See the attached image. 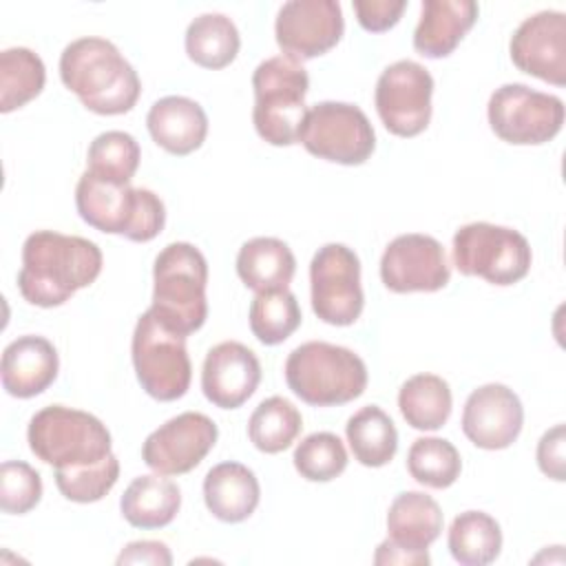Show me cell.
I'll return each instance as SVG.
<instances>
[{
  "mask_svg": "<svg viewBox=\"0 0 566 566\" xmlns=\"http://www.w3.org/2000/svg\"><path fill=\"white\" fill-rule=\"evenodd\" d=\"M62 84L97 115L128 113L142 93V82L119 49L104 38L86 35L64 46L60 55Z\"/></svg>",
  "mask_w": 566,
  "mask_h": 566,
  "instance_id": "cell-2",
  "label": "cell"
},
{
  "mask_svg": "<svg viewBox=\"0 0 566 566\" xmlns=\"http://www.w3.org/2000/svg\"><path fill=\"white\" fill-rule=\"evenodd\" d=\"M97 243L53 230H35L22 245L18 290L38 307L64 305L77 290L88 287L102 272Z\"/></svg>",
  "mask_w": 566,
  "mask_h": 566,
  "instance_id": "cell-1",
  "label": "cell"
},
{
  "mask_svg": "<svg viewBox=\"0 0 566 566\" xmlns=\"http://www.w3.org/2000/svg\"><path fill=\"white\" fill-rule=\"evenodd\" d=\"M478 13L480 7L473 0H424L413 31V49L431 60L451 55L475 24Z\"/></svg>",
  "mask_w": 566,
  "mask_h": 566,
  "instance_id": "cell-22",
  "label": "cell"
},
{
  "mask_svg": "<svg viewBox=\"0 0 566 566\" xmlns=\"http://www.w3.org/2000/svg\"><path fill=\"white\" fill-rule=\"evenodd\" d=\"M142 150L137 139L124 130L99 133L86 153V172L108 184H130L139 168Z\"/></svg>",
  "mask_w": 566,
  "mask_h": 566,
  "instance_id": "cell-33",
  "label": "cell"
},
{
  "mask_svg": "<svg viewBox=\"0 0 566 566\" xmlns=\"http://www.w3.org/2000/svg\"><path fill=\"white\" fill-rule=\"evenodd\" d=\"M130 356L137 380L150 398L172 402L186 396L192 378L186 336L159 323L153 310H146L137 318Z\"/></svg>",
  "mask_w": 566,
  "mask_h": 566,
  "instance_id": "cell-9",
  "label": "cell"
},
{
  "mask_svg": "<svg viewBox=\"0 0 566 566\" xmlns=\"http://www.w3.org/2000/svg\"><path fill=\"white\" fill-rule=\"evenodd\" d=\"M513 64L548 84H566V15L539 11L522 20L509 42Z\"/></svg>",
  "mask_w": 566,
  "mask_h": 566,
  "instance_id": "cell-17",
  "label": "cell"
},
{
  "mask_svg": "<svg viewBox=\"0 0 566 566\" xmlns=\"http://www.w3.org/2000/svg\"><path fill=\"white\" fill-rule=\"evenodd\" d=\"M208 261L186 241L168 243L153 265V314L168 329L188 336L208 318Z\"/></svg>",
  "mask_w": 566,
  "mask_h": 566,
  "instance_id": "cell-3",
  "label": "cell"
},
{
  "mask_svg": "<svg viewBox=\"0 0 566 566\" xmlns=\"http://www.w3.org/2000/svg\"><path fill=\"white\" fill-rule=\"evenodd\" d=\"M261 500V486L252 469L241 462H219L203 478L208 511L228 524L248 520Z\"/></svg>",
  "mask_w": 566,
  "mask_h": 566,
  "instance_id": "cell-23",
  "label": "cell"
},
{
  "mask_svg": "<svg viewBox=\"0 0 566 566\" xmlns=\"http://www.w3.org/2000/svg\"><path fill=\"white\" fill-rule=\"evenodd\" d=\"M453 407L451 387L436 374H416L398 391V409L409 427L418 431L440 429Z\"/></svg>",
  "mask_w": 566,
  "mask_h": 566,
  "instance_id": "cell-27",
  "label": "cell"
},
{
  "mask_svg": "<svg viewBox=\"0 0 566 566\" xmlns=\"http://www.w3.org/2000/svg\"><path fill=\"white\" fill-rule=\"evenodd\" d=\"M252 88V122L259 137L272 146L296 144L307 115L310 75L305 66L290 55L268 57L254 69Z\"/></svg>",
  "mask_w": 566,
  "mask_h": 566,
  "instance_id": "cell-6",
  "label": "cell"
},
{
  "mask_svg": "<svg viewBox=\"0 0 566 566\" xmlns=\"http://www.w3.org/2000/svg\"><path fill=\"white\" fill-rule=\"evenodd\" d=\"M431 73L413 60H398L380 73L374 104L391 135L416 137L431 122Z\"/></svg>",
  "mask_w": 566,
  "mask_h": 566,
  "instance_id": "cell-13",
  "label": "cell"
},
{
  "mask_svg": "<svg viewBox=\"0 0 566 566\" xmlns=\"http://www.w3.org/2000/svg\"><path fill=\"white\" fill-rule=\"evenodd\" d=\"M380 279L387 290L396 294L438 292L449 279L444 248L429 234H400L382 252Z\"/></svg>",
  "mask_w": 566,
  "mask_h": 566,
  "instance_id": "cell-16",
  "label": "cell"
},
{
  "mask_svg": "<svg viewBox=\"0 0 566 566\" xmlns=\"http://www.w3.org/2000/svg\"><path fill=\"white\" fill-rule=\"evenodd\" d=\"M217 438L219 429L212 418L199 411H184L144 440L142 460L155 473L181 475L201 464Z\"/></svg>",
  "mask_w": 566,
  "mask_h": 566,
  "instance_id": "cell-14",
  "label": "cell"
},
{
  "mask_svg": "<svg viewBox=\"0 0 566 566\" xmlns=\"http://www.w3.org/2000/svg\"><path fill=\"white\" fill-rule=\"evenodd\" d=\"M447 544L458 564L486 566L502 551V528L484 511H464L451 522Z\"/></svg>",
  "mask_w": 566,
  "mask_h": 566,
  "instance_id": "cell-30",
  "label": "cell"
},
{
  "mask_svg": "<svg viewBox=\"0 0 566 566\" xmlns=\"http://www.w3.org/2000/svg\"><path fill=\"white\" fill-rule=\"evenodd\" d=\"M301 429V411L283 396L261 400L248 420V438L263 453L285 451L298 438Z\"/></svg>",
  "mask_w": 566,
  "mask_h": 566,
  "instance_id": "cell-32",
  "label": "cell"
},
{
  "mask_svg": "<svg viewBox=\"0 0 566 566\" xmlns=\"http://www.w3.org/2000/svg\"><path fill=\"white\" fill-rule=\"evenodd\" d=\"M345 31L343 9L336 0H290L274 22V38L283 55L298 62L334 49Z\"/></svg>",
  "mask_w": 566,
  "mask_h": 566,
  "instance_id": "cell-15",
  "label": "cell"
},
{
  "mask_svg": "<svg viewBox=\"0 0 566 566\" xmlns=\"http://www.w3.org/2000/svg\"><path fill=\"white\" fill-rule=\"evenodd\" d=\"M345 436L354 458L363 467H385L398 451V431L394 420L376 405L358 409L345 424Z\"/></svg>",
  "mask_w": 566,
  "mask_h": 566,
  "instance_id": "cell-29",
  "label": "cell"
},
{
  "mask_svg": "<svg viewBox=\"0 0 566 566\" xmlns=\"http://www.w3.org/2000/svg\"><path fill=\"white\" fill-rule=\"evenodd\" d=\"M294 272L296 259L290 245L276 237H254L239 248L237 274L256 294L287 290Z\"/></svg>",
  "mask_w": 566,
  "mask_h": 566,
  "instance_id": "cell-25",
  "label": "cell"
},
{
  "mask_svg": "<svg viewBox=\"0 0 566 566\" xmlns=\"http://www.w3.org/2000/svg\"><path fill=\"white\" fill-rule=\"evenodd\" d=\"M462 433L486 451L511 447L524 424V407L513 389L489 382L473 389L462 409Z\"/></svg>",
  "mask_w": 566,
  "mask_h": 566,
  "instance_id": "cell-18",
  "label": "cell"
},
{
  "mask_svg": "<svg viewBox=\"0 0 566 566\" xmlns=\"http://www.w3.org/2000/svg\"><path fill=\"white\" fill-rule=\"evenodd\" d=\"M405 9V0H354L356 20L369 33H382L396 27Z\"/></svg>",
  "mask_w": 566,
  "mask_h": 566,
  "instance_id": "cell-39",
  "label": "cell"
},
{
  "mask_svg": "<svg viewBox=\"0 0 566 566\" xmlns=\"http://www.w3.org/2000/svg\"><path fill=\"white\" fill-rule=\"evenodd\" d=\"M442 531V511L438 502L420 491H405L394 497L387 511V533L396 546L413 553H427Z\"/></svg>",
  "mask_w": 566,
  "mask_h": 566,
  "instance_id": "cell-24",
  "label": "cell"
},
{
  "mask_svg": "<svg viewBox=\"0 0 566 566\" xmlns=\"http://www.w3.org/2000/svg\"><path fill=\"white\" fill-rule=\"evenodd\" d=\"M146 126L159 148L184 157L201 148L206 142L208 115L203 106L190 97L166 95L150 106Z\"/></svg>",
  "mask_w": 566,
  "mask_h": 566,
  "instance_id": "cell-21",
  "label": "cell"
},
{
  "mask_svg": "<svg viewBox=\"0 0 566 566\" xmlns=\"http://www.w3.org/2000/svg\"><path fill=\"white\" fill-rule=\"evenodd\" d=\"M429 553H413L407 551L402 546H396L391 539H385L382 544H378L376 553H374V564H409V566H427Z\"/></svg>",
  "mask_w": 566,
  "mask_h": 566,
  "instance_id": "cell-42",
  "label": "cell"
},
{
  "mask_svg": "<svg viewBox=\"0 0 566 566\" xmlns=\"http://www.w3.org/2000/svg\"><path fill=\"white\" fill-rule=\"evenodd\" d=\"M566 429L564 424H555L548 429L537 442V467L544 475L564 482L566 480Z\"/></svg>",
  "mask_w": 566,
  "mask_h": 566,
  "instance_id": "cell-40",
  "label": "cell"
},
{
  "mask_svg": "<svg viewBox=\"0 0 566 566\" xmlns=\"http://www.w3.org/2000/svg\"><path fill=\"white\" fill-rule=\"evenodd\" d=\"M241 46L237 24L223 13H201L186 29V53L201 69H226Z\"/></svg>",
  "mask_w": 566,
  "mask_h": 566,
  "instance_id": "cell-28",
  "label": "cell"
},
{
  "mask_svg": "<svg viewBox=\"0 0 566 566\" xmlns=\"http://www.w3.org/2000/svg\"><path fill=\"white\" fill-rule=\"evenodd\" d=\"M80 217L95 230L122 234L128 241H153L166 226V208L159 195L130 184H108L84 172L75 188Z\"/></svg>",
  "mask_w": 566,
  "mask_h": 566,
  "instance_id": "cell-4",
  "label": "cell"
},
{
  "mask_svg": "<svg viewBox=\"0 0 566 566\" xmlns=\"http://www.w3.org/2000/svg\"><path fill=\"white\" fill-rule=\"evenodd\" d=\"M57 349L44 336H18L2 352V387L13 398H33L42 394L57 378Z\"/></svg>",
  "mask_w": 566,
  "mask_h": 566,
  "instance_id": "cell-20",
  "label": "cell"
},
{
  "mask_svg": "<svg viewBox=\"0 0 566 566\" xmlns=\"http://www.w3.org/2000/svg\"><path fill=\"white\" fill-rule=\"evenodd\" d=\"M310 290L314 314L336 327L358 321L365 294L360 285V261L343 243H325L310 263Z\"/></svg>",
  "mask_w": 566,
  "mask_h": 566,
  "instance_id": "cell-12",
  "label": "cell"
},
{
  "mask_svg": "<svg viewBox=\"0 0 566 566\" xmlns=\"http://www.w3.org/2000/svg\"><path fill=\"white\" fill-rule=\"evenodd\" d=\"M119 478V460L115 453L104 458L102 462L86 467H66L55 469V486L57 491L77 504H91L102 500Z\"/></svg>",
  "mask_w": 566,
  "mask_h": 566,
  "instance_id": "cell-37",
  "label": "cell"
},
{
  "mask_svg": "<svg viewBox=\"0 0 566 566\" xmlns=\"http://www.w3.org/2000/svg\"><path fill=\"white\" fill-rule=\"evenodd\" d=\"M533 252L526 237L513 228L473 221L453 234V265L464 276L491 285H513L531 270Z\"/></svg>",
  "mask_w": 566,
  "mask_h": 566,
  "instance_id": "cell-8",
  "label": "cell"
},
{
  "mask_svg": "<svg viewBox=\"0 0 566 566\" xmlns=\"http://www.w3.org/2000/svg\"><path fill=\"white\" fill-rule=\"evenodd\" d=\"M294 469L307 482H329L347 469V451L343 440L332 431L305 436L294 449Z\"/></svg>",
  "mask_w": 566,
  "mask_h": 566,
  "instance_id": "cell-36",
  "label": "cell"
},
{
  "mask_svg": "<svg viewBox=\"0 0 566 566\" xmlns=\"http://www.w3.org/2000/svg\"><path fill=\"white\" fill-rule=\"evenodd\" d=\"M298 142L318 159L360 166L376 148V133L356 104L318 102L307 111Z\"/></svg>",
  "mask_w": 566,
  "mask_h": 566,
  "instance_id": "cell-10",
  "label": "cell"
},
{
  "mask_svg": "<svg viewBox=\"0 0 566 566\" xmlns=\"http://www.w3.org/2000/svg\"><path fill=\"white\" fill-rule=\"evenodd\" d=\"M42 500L40 473L22 462L7 460L0 467V509L9 515H24Z\"/></svg>",
  "mask_w": 566,
  "mask_h": 566,
  "instance_id": "cell-38",
  "label": "cell"
},
{
  "mask_svg": "<svg viewBox=\"0 0 566 566\" xmlns=\"http://www.w3.org/2000/svg\"><path fill=\"white\" fill-rule=\"evenodd\" d=\"M250 329L263 345L287 340L301 325V307L290 290L259 292L250 303Z\"/></svg>",
  "mask_w": 566,
  "mask_h": 566,
  "instance_id": "cell-34",
  "label": "cell"
},
{
  "mask_svg": "<svg viewBox=\"0 0 566 566\" xmlns=\"http://www.w3.org/2000/svg\"><path fill=\"white\" fill-rule=\"evenodd\" d=\"M46 82V69L38 53L11 46L0 53V111L11 113L35 99Z\"/></svg>",
  "mask_w": 566,
  "mask_h": 566,
  "instance_id": "cell-31",
  "label": "cell"
},
{
  "mask_svg": "<svg viewBox=\"0 0 566 566\" xmlns=\"http://www.w3.org/2000/svg\"><path fill=\"white\" fill-rule=\"evenodd\" d=\"M117 564H148V566H170L172 555L164 542L155 539H137L122 548L117 555Z\"/></svg>",
  "mask_w": 566,
  "mask_h": 566,
  "instance_id": "cell-41",
  "label": "cell"
},
{
  "mask_svg": "<svg viewBox=\"0 0 566 566\" xmlns=\"http://www.w3.org/2000/svg\"><path fill=\"white\" fill-rule=\"evenodd\" d=\"M285 380L294 396L312 407L356 400L367 387V367L358 354L325 340L294 347L285 360Z\"/></svg>",
  "mask_w": 566,
  "mask_h": 566,
  "instance_id": "cell-5",
  "label": "cell"
},
{
  "mask_svg": "<svg viewBox=\"0 0 566 566\" xmlns=\"http://www.w3.org/2000/svg\"><path fill=\"white\" fill-rule=\"evenodd\" d=\"M409 475L429 489L451 486L462 471L458 449L444 438H418L407 453Z\"/></svg>",
  "mask_w": 566,
  "mask_h": 566,
  "instance_id": "cell-35",
  "label": "cell"
},
{
  "mask_svg": "<svg viewBox=\"0 0 566 566\" xmlns=\"http://www.w3.org/2000/svg\"><path fill=\"white\" fill-rule=\"evenodd\" d=\"M29 449L55 469L102 462L111 451V431L88 411L51 405L40 409L27 429Z\"/></svg>",
  "mask_w": 566,
  "mask_h": 566,
  "instance_id": "cell-7",
  "label": "cell"
},
{
  "mask_svg": "<svg viewBox=\"0 0 566 566\" xmlns=\"http://www.w3.org/2000/svg\"><path fill=\"white\" fill-rule=\"evenodd\" d=\"M181 506L179 486L161 473L135 478L122 500L119 511L124 520L135 528H164L168 526Z\"/></svg>",
  "mask_w": 566,
  "mask_h": 566,
  "instance_id": "cell-26",
  "label": "cell"
},
{
  "mask_svg": "<svg viewBox=\"0 0 566 566\" xmlns=\"http://www.w3.org/2000/svg\"><path fill=\"white\" fill-rule=\"evenodd\" d=\"M491 130L506 144L539 146L551 142L564 124V102L526 84H502L486 106Z\"/></svg>",
  "mask_w": 566,
  "mask_h": 566,
  "instance_id": "cell-11",
  "label": "cell"
},
{
  "mask_svg": "<svg viewBox=\"0 0 566 566\" xmlns=\"http://www.w3.org/2000/svg\"><path fill=\"white\" fill-rule=\"evenodd\" d=\"M261 382L256 354L239 340L214 345L201 367V391L219 409H239Z\"/></svg>",
  "mask_w": 566,
  "mask_h": 566,
  "instance_id": "cell-19",
  "label": "cell"
}]
</instances>
